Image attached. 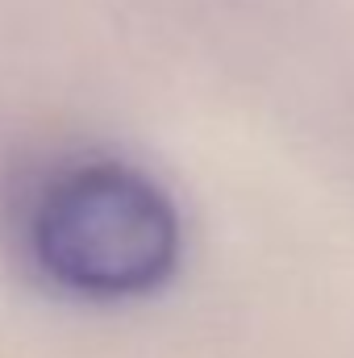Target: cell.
I'll use <instances>...</instances> for the list:
<instances>
[{
  "label": "cell",
  "instance_id": "6da1fadb",
  "mask_svg": "<svg viewBox=\"0 0 354 358\" xmlns=\"http://www.w3.org/2000/svg\"><path fill=\"white\" fill-rule=\"evenodd\" d=\"M25 242L50 283L92 300H134L176 275L183 225L171 196L142 171L76 163L38 187Z\"/></svg>",
  "mask_w": 354,
  "mask_h": 358
}]
</instances>
